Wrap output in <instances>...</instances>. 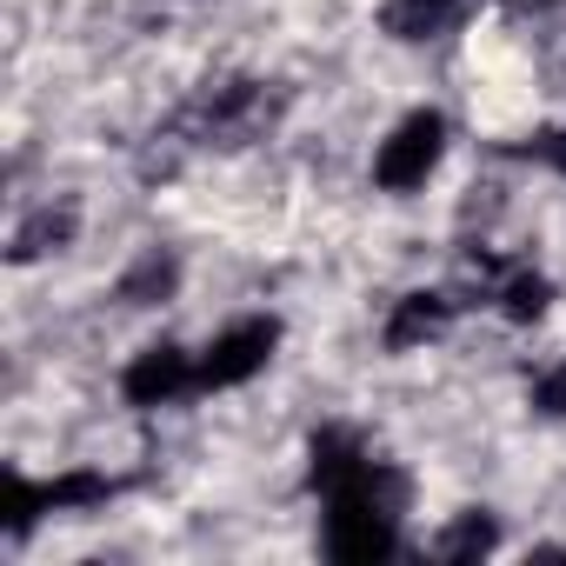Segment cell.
<instances>
[{"label": "cell", "mask_w": 566, "mask_h": 566, "mask_svg": "<svg viewBox=\"0 0 566 566\" xmlns=\"http://www.w3.org/2000/svg\"><path fill=\"white\" fill-rule=\"evenodd\" d=\"M307 486L321 493V553L340 566H374L407 546V506L413 480L407 467L380 460L360 427H314L307 440Z\"/></svg>", "instance_id": "obj_1"}, {"label": "cell", "mask_w": 566, "mask_h": 566, "mask_svg": "<svg viewBox=\"0 0 566 566\" xmlns=\"http://www.w3.org/2000/svg\"><path fill=\"white\" fill-rule=\"evenodd\" d=\"M127 493V473H107V467H61V473H8V506H0V526L8 539H28L41 520H61V513H107L114 500Z\"/></svg>", "instance_id": "obj_2"}, {"label": "cell", "mask_w": 566, "mask_h": 566, "mask_svg": "<svg viewBox=\"0 0 566 566\" xmlns=\"http://www.w3.org/2000/svg\"><path fill=\"white\" fill-rule=\"evenodd\" d=\"M447 147H453V120H447L440 107H407V114H400V120H394V127L374 140L367 180H374L380 193L407 200V193H420V187L440 174Z\"/></svg>", "instance_id": "obj_3"}, {"label": "cell", "mask_w": 566, "mask_h": 566, "mask_svg": "<svg viewBox=\"0 0 566 566\" xmlns=\"http://www.w3.org/2000/svg\"><path fill=\"white\" fill-rule=\"evenodd\" d=\"M280 314H240L227 321L207 347H193V367H200V394H233L247 380H260L280 354Z\"/></svg>", "instance_id": "obj_4"}, {"label": "cell", "mask_w": 566, "mask_h": 566, "mask_svg": "<svg viewBox=\"0 0 566 566\" xmlns=\"http://www.w3.org/2000/svg\"><path fill=\"white\" fill-rule=\"evenodd\" d=\"M273 114H280V94H266V81H220V87H207L187 114H180V134L187 140H220V147H233V140H253L260 127H273Z\"/></svg>", "instance_id": "obj_5"}, {"label": "cell", "mask_w": 566, "mask_h": 566, "mask_svg": "<svg viewBox=\"0 0 566 566\" xmlns=\"http://www.w3.org/2000/svg\"><path fill=\"white\" fill-rule=\"evenodd\" d=\"M193 394H200V367H193V347H180V340H147L120 367V400L134 413H160V407H180Z\"/></svg>", "instance_id": "obj_6"}, {"label": "cell", "mask_w": 566, "mask_h": 566, "mask_svg": "<svg viewBox=\"0 0 566 566\" xmlns=\"http://www.w3.org/2000/svg\"><path fill=\"white\" fill-rule=\"evenodd\" d=\"M453 321H460V301H453L447 287H413V294H400V301L387 307L380 347H387V354H420V347H433Z\"/></svg>", "instance_id": "obj_7"}, {"label": "cell", "mask_w": 566, "mask_h": 566, "mask_svg": "<svg viewBox=\"0 0 566 566\" xmlns=\"http://www.w3.org/2000/svg\"><path fill=\"white\" fill-rule=\"evenodd\" d=\"M180 280H187V266H180L174 247H140L114 280V301L120 307H167L180 294Z\"/></svg>", "instance_id": "obj_8"}, {"label": "cell", "mask_w": 566, "mask_h": 566, "mask_svg": "<svg viewBox=\"0 0 566 566\" xmlns=\"http://www.w3.org/2000/svg\"><path fill=\"white\" fill-rule=\"evenodd\" d=\"M74 233H81V207H74V200H41V207L14 227L8 260H14V266H34V260H48V253L74 247Z\"/></svg>", "instance_id": "obj_9"}, {"label": "cell", "mask_w": 566, "mask_h": 566, "mask_svg": "<svg viewBox=\"0 0 566 566\" xmlns=\"http://www.w3.org/2000/svg\"><path fill=\"white\" fill-rule=\"evenodd\" d=\"M460 14H467V0H387V8H380V28H387L394 41L420 48V41L453 34V28H460Z\"/></svg>", "instance_id": "obj_10"}, {"label": "cell", "mask_w": 566, "mask_h": 566, "mask_svg": "<svg viewBox=\"0 0 566 566\" xmlns=\"http://www.w3.org/2000/svg\"><path fill=\"white\" fill-rule=\"evenodd\" d=\"M500 546V526H493V513L486 506H467L440 539H433V553L440 559H480V553H493Z\"/></svg>", "instance_id": "obj_11"}, {"label": "cell", "mask_w": 566, "mask_h": 566, "mask_svg": "<svg viewBox=\"0 0 566 566\" xmlns=\"http://www.w3.org/2000/svg\"><path fill=\"white\" fill-rule=\"evenodd\" d=\"M526 407H533L539 420H566V354H559V360H546V367L533 374Z\"/></svg>", "instance_id": "obj_12"}, {"label": "cell", "mask_w": 566, "mask_h": 566, "mask_svg": "<svg viewBox=\"0 0 566 566\" xmlns=\"http://www.w3.org/2000/svg\"><path fill=\"white\" fill-rule=\"evenodd\" d=\"M506 154H513V160H539L546 174L566 180V120H559V127H539L533 140H520V147H506Z\"/></svg>", "instance_id": "obj_13"}]
</instances>
